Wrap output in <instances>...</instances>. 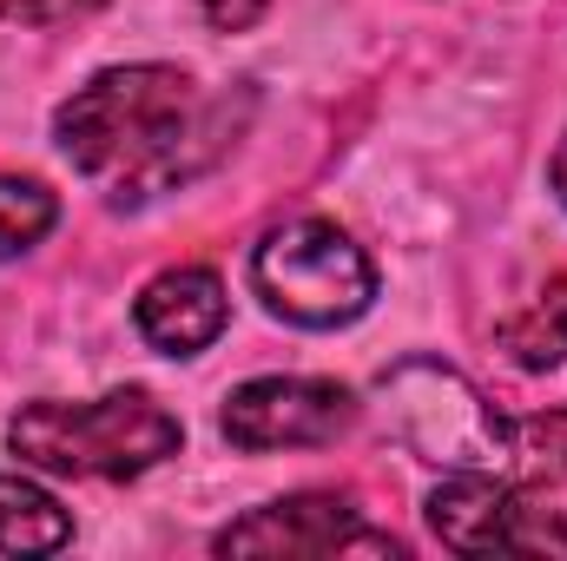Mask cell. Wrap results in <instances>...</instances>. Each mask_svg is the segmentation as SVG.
Returning a JSON list of instances; mask_svg holds the SVG:
<instances>
[{
  "label": "cell",
  "mask_w": 567,
  "mask_h": 561,
  "mask_svg": "<svg viewBox=\"0 0 567 561\" xmlns=\"http://www.w3.org/2000/svg\"><path fill=\"white\" fill-rule=\"evenodd\" d=\"M178 442L185 422L145 390H113L93 404H27L7 422V449L20 462L53 476H106V482L158 469L165 456H178Z\"/></svg>",
  "instance_id": "cell-2"
},
{
  "label": "cell",
  "mask_w": 567,
  "mask_h": 561,
  "mask_svg": "<svg viewBox=\"0 0 567 561\" xmlns=\"http://www.w3.org/2000/svg\"><path fill=\"white\" fill-rule=\"evenodd\" d=\"M106 0H0V20H27V27H66L100 13Z\"/></svg>",
  "instance_id": "cell-12"
},
{
  "label": "cell",
  "mask_w": 567,
  "mask_h": 561,
  "mask_svg": "<svg viewBox=\"0 0 567 561\" xmlns=\"http://www.w3.org/2000/svg\"><path fill=\"white\" fill-rule=\"evenodd\" d=\"M429 529L455 555H542V549H567V529L548 522L542 509H528L508 489V476H468V469H449V482L429 496Z\"/></svg>",
  "instance_id": "cell-6"
},
{
  "label": "cell",
  "mask_w": 567,
  "mask_h": 561,
  "mask_svg": "<svg viewBox=\"0 0 567 561\" xmlns=\"http://www.w3.org/2000/svg\"><path fill=\"white\" fill-rule=\"evenodd\" d=\"M265 7H271V0H205V20H212L218 33H245V27L265 20Z\"/></svg>",
  "instance_id": "cell-13"
},
{
  "label": "cell",
  "mask_w": 567,
  "mask_h": 561,
  "mask_svg": "<svg viewBox=\"0 0 567 561\" xmlns=\"http://www.w3.org/2000/svg\"><path fill=\"white\" fill-rule=\"evenodd\" d=\"M502 350L522 370H555L567 357V278H555L548 290H535L508 324H502Z\"/></svg>",
  "instance_id": "cell-10"
},
{
  "label": "cell",
  "mask_w": 567,
  "mask_h": 561,
  "mask_svg": "<svg viewBox=\"0 0 567 561\" xmlns=\"http://www.w3.org/2000/svg\"><path fill=\"white\" fill-rule=\"evenodd\" d=\"M251 284L284 324H303V330L357 324L377 297V272L363 245L330 218H290L265 232V245L251 252Z\"/></svg>",
  "instance_id": "cell-4"
},
{
  "label": "cell",
  "mask_w": 567,
  "mask_h": 561,
  "mask_svg": "<svg viewBox=\"0 0 567 561\" xmlns=\"http://www.w3.org/2000/svg\"><path fill=\"white\" fill-rule=\"evenodd\" d=\"M133 324L152 350L165 357H198L205 344H218V330L231 324V297L218 272L205 265H178V272H158L133 304Z\"/></svg>",
  "instance_id": "cell-8"
},
{
  "label": "cell",
  "mask_w": 567,
  "mask_h": 561,
  "mask_svg": "<svg viewBox=\"0 0 567 561\" xmlns=\"http://www.w3.org/2000/svg\"><path fill=\"white\" fill-rule=\"evenodd\" d=\"M548 185H555V198L567 205V133H561V145H555V159H548Z\"/></svg>",
  "instance_id": "cell-14"
},
{
  "label": "cell",
  "mask_w": 567,
  "mask_h": 561,
  "mask_svg": "<svg viewBox=\"0 0 567 561\" xmlns=\"http://www.w3.org/2000/svg\"><path fill=\"white\" fill-rule=\"evenodd\" d=\"M218 555H284V561H323V555H403V542L390 529H370L357 516L350 496L310 489V496H284L251 516H238L231 529L212 536Z\"/></svg>",
  "instance_id": "cell-5"
},
{
  "label": "cell",
  "mask_w": 567,
  "mask_h": 561,
  "mask_svg": "<svg viewBox=\"0 0 567 561\" xmlns=\"http://www.w3.org/2000/svg\"><path fill=\"white\" fill-rule=\"evenodd\" d=\"M251 93L231 100H198L192 73L178 67H106L93 73L60 113H53V140L73 159V172L86 185H100L113 205H145L158 192L192 185L245 126Z\"/></svg>",
  "instance_id": "cell-1"
},
{
  "label": "cell",
  "mask_w": 567,
  "mask_h": 561,
  "mask_svg": "<svg viewBox=\"0 0 567 561\" xmlns=\"http://www.w3.org/2000/svg\"><path fill=\"white\" fill-rule=\"evenodd\" d=\"M231 449H317L357 422V397L323 377H251L225 397Z\"/></svg>",
  "instance_id": "cell-7"
},
{
  "label": "cell",
  "mask_w": 567,
  "mask_h": 561,
  "mask_svg": "<svg viewBox=\"0 0 567 561\" xmlns=\"http://www.w3.org/2000/svg\"><path fill=\"white\" fill-rule=\"evenodd\" d=\"M53 218H60V198H53L40 178L0 172V265L20 258V252H33V245L53 232Z\"/></svg>",
  "instance_id": "cell-11"
},
{
  "label": "cell",
  "mask_w": 567,
  "mask_h": 561,
  "mask_svg": "<svg viewBox=\"0 0 567 561\" xmlns=\"http://www.w3.org/2000/svg\"><path fill=\"white\" fill-rule=\"evenodd\" d=\"M377 397L390 410V429L403 449H416L435 469L468 476H515V429L495 417V404L449 364L403 357L377 377Z\"/></svg>",
  "instance_id": "cell-3"
},
{
  "label": "cell",
  "mask_w": 567,
  "mask_h": 561,
  "mask_svg": "<svg viewBox=\"0 0 567 561\" xmlns=\"http://www.w3.org/2000/svg\"><path fill=\"white\" fill-rule=\"evenodd\" d=\"M73 542V516L20 476H0V555H53Z\"/></svg>",
  "instance_id": "cell-9"
}]
</instances>
